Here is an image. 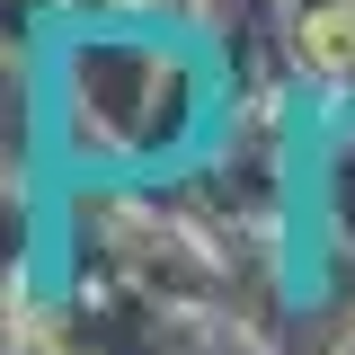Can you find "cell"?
Wrapping results in <instances>:
<instances>
[{"instance_id": "1", "label": "cell", "mask_w": 355, "mask_h": 355, "mask_svg": "<svg viewBox=\"0 0 355 355\" xmlns=\"http://www.w3.org/2000/svg\"><path fill=\"white\" fill-rule=\"evenodd\" d=\"M293 71L329 98H355V0H311L293 18Z\"/></svg>"}]
</instances>
